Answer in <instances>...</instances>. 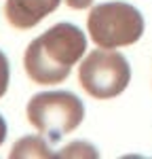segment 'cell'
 Returning <instances> with one entry per match:
<instances>
[{
  "instance_id": "1",
  "label": "cell",
  "mask_w": 152,
  "mask_h": 159,
  "mask_svg": "<svg viewBox=\"0 0 152 159\" xmlns=\"http://www.w3.org/2000/svg\"><path fill=\"white\" fill-rule=\"evenodd\" d=\"M85 51L87 38L80 28L57 24L27 45L23 55L25 72L38 85H57L68 79Z\"/></svg>"
},
{
  "instance_id": "2",
  "label": "cell",
  "mask_w": 152,
  "mask_h": 159,
  "mask_svg": "<svg viewBox=\"0 0 152 159\" xmlns=\"http://www.w3.org/2000/svg\"><path fill=\"white\" fill-rule=\"evenodd\" d=\"M25 115L38 134L49 138V142H57L82 123L85 106L70 91H44L27 102Z\"/></svg>"
},
{
  "instance_id": "3",
  "label": "cell",
  "mask_w": 152,
  "mask_h": 159,
  "mask_svg": "<svg viewBox=\"0 0 152 159\" xmlns=\"http://www.w3.org/2000/svg\"><path fill=\"white\" fill-rule=\"evenodd\" d=\"M91 40L101 49H116L137 43L144 34L141 13L127 2H103L89 13Z\"/></svg>"
},
{
  "instance_id": "4",
  "label": "cell",
  "mask_w": 152,
  "mask_h": 159,
  "mask_svg": "<svg viewBox=\"0 0 152 159\" xmlns=\"http://www.w3.org/2000/svg\"><path fill=\"white\" fill-rule=\"evenodd\" d=\"M131 81V68L123 53L110 49L91 51L78 66V83L95 100H110L123 93Z\"/></svg>"
},
{
  "instance_id": "5",
  "label": "cell",
  "mask_w": 152,
  "mask_h": 159,
  "mask_svg": "<svg viewBox=\"0 0 152 159\" xmlns=\"http://www.w3.org/2000/svg\"><path fill=\"white\" fill-rule=\"evenodd\" d=\"M61 0H6V21L17 30H30L38 25L49 13L59 7Z\"/></svg>"
},
{
  "instance_id": "6",
  "label": "cell",
  "mask_w": 152,
  "mask_h": 159,
  "mask_svg": "<svg viewBox=\"0 0 152 159\" xmlns=\"http://www.w3.org/2000/svg\"><path fill=\"white\" fill-rule=\"evenodd\" d=\"M9 157L11 159H27V157L51 159V157H55V153H51V148L44 142V138H40V136H25V138L17 140L13 144Z\"/></svg>"
},
{
  "instance_id": "7",
  "label": "cell",
  "mask_w": 152,
  "mask_h": 159,
  "mask_svg": "<svg viewBox=\"0 0 152 159\" xmlns=\"http://www.w3.org/2000/svg\"><path fill=\"white\" fill-rule=\"evenodd\" d=\"M55 157H99V153L95 151V147L93 144H89V142H82V140H76V142H70L68 147H63L59 153H55Z\"/></svg>"
},
{
  "instance_id": "8",
  "label": "cell",
  "mask_w": 152,
  "mask_h": 159,
  "mask_svg": "<svg viewBox=\"0 0 152 159\" xmlns=\"http://www.w3.org/2000/svg\"><path fill=\"white\" fill-rule=\"evenodd\" d=\"M6 89H9V60L0 51V98L6 93Z\"/></svg>"
},
{
  "instance_id": "9",
  "label": "cell",
  "mask_w": 152,
  "mask_h": 159,
  "mask_svg": "<svg viewBox=\"0 0 152 159\" xmlns=\"http://www.w3.org/2000/svg\"><path fill=\"white\" fill-rule=\"evenodd\" d=\"M65 4L70 7V9H87V7H91L93 4V0H65Z\"/></svg>"
},
{
  "instance_id": "10",
  "label": "cell",
  "mask_w": 152,
  "mask_h": 159,
  "mask_svg": "<svg viewBox=\"0 0 152 159\" xmlns=\"http://www.w3.org/2000/svg\"><path fill=\"white\" fill-rule=\"evenodd\" d=\"M4 138H6V121L0 117V144L4 142Z\"/></svg>"
}]
</instances>
